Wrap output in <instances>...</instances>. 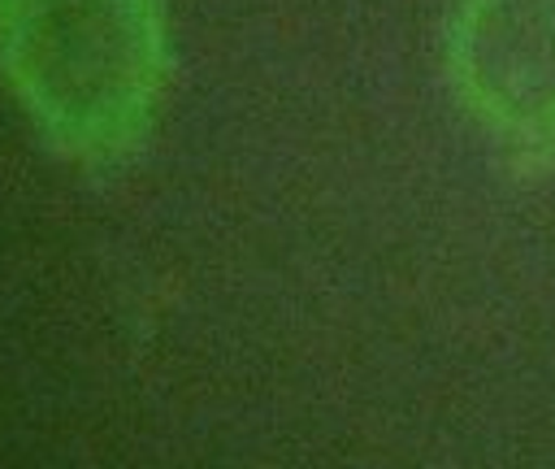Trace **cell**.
Masks as SVG:
<instances>
[{"instance_id": "obj_1", "label": "cell", "mask_w": 555, "mask_h": 469, "mask_svg": "<svg viewBox=\"0 0 555 469\" xmlns=\"http://www.w3.org/2000/svg\"><path fill=\"white\" fill-rule=\"evenodd\" d=\"M0 78L39 139L87 174L126 169L169 78L165 0H0Z\"/></svg>"}, {"instance_id": "obj_2", "label": "cell", "mask_w": 555, "mask_h": 469, "mask_svg": "<svg viewBox=\"0 0 555 469\" xmlns=\"http://www.w3.org/2000/svg\"><path fill=\"white\" fill-rule=\"evenodd\" d=\"M442 74L520 174L555 169V0H455Z\"/></svg>"}]
</instances>
